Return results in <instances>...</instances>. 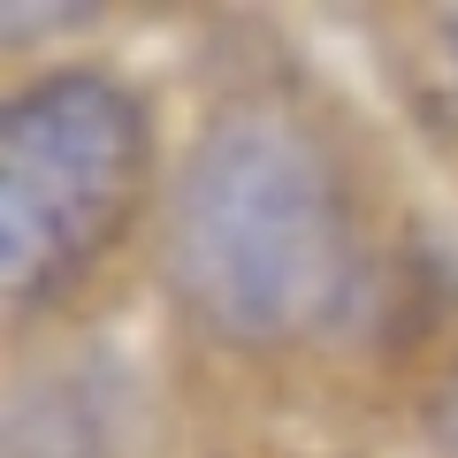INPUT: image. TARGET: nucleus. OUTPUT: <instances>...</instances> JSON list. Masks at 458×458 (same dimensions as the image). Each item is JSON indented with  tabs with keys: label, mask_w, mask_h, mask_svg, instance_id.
Returning <instances> with one entry per match:
<instances>
[{
	"label": "nucleus",
	"mask_w": 458,
	"mask_h": 458,
	"mask_svg": "<svg viewBox=\"0 0 458 458\" xmlns=\"http://www.w3.org/2000/svg\"><path fill=\"white\" fill-rule=\"evenodd\" d=\"M436 436H443V451H458V382H451V397H443V412H436Z\"/></svg>",
	"instance_id": "obj_4"
},
{
	"label": "nucleus",
	"mask_w": 458,
	"mask_h": 458,
	"mask_svg": "<svg viewBox=\"0 0 458 458\" xmlns=\"http://www.w3.org/2000/svg\"><path fill=\"white\" fill-rule=\"evenodd\" d=\"M176 283L237 344L298 336L344 298V199L298 131L237 114L199 146L176 191Z\"/></svg>",
	"instance_id": "obj_1"
},
{
	"label": "nucleus",
	"mask_w": 458,
	"mask_h": 458,
	"mask_svg": "<svg viewBox=\"0 0 458 458\" xmlns=\"http://www.w3.org/2000/svg\"><path fill=\"white\" fill-rule=\"evenodd\" d=\"M107 390L92 375H47L8 405V458H107Z\"/></svg>",
	"instance_id": "obj_3"
},
{
	"label": "nucleus",
	"mask_w": 458,
	"mask_h": 458,
	"mask_svg": "<svg viewBox=\"0 0 458 458\" xmlns=\"http://www.w3.org/2000/svg\"><path fill=\"white\" fill-rule=\"evenodd\" d=\"M138 176V107L99 77H54L8 107V291L38 298L99 252Z\"/></svg>",
	"instance_id": "obj_2"
},
{
	"label": "nucleus",
	"mask_w": 458,
	"mask_h": 458,
	"mask_svg": "<svg viewBox=\"0 0 458 458\" xmlns=\"http://www.w3.org/2000/svg\"><path fill=\"white\" fill-rule=\"evenodd\" d=\"M443 47H451V69H458V16H443Z\"/></svg>",
	"instance_id": "obj_5"
}]
</instances>
